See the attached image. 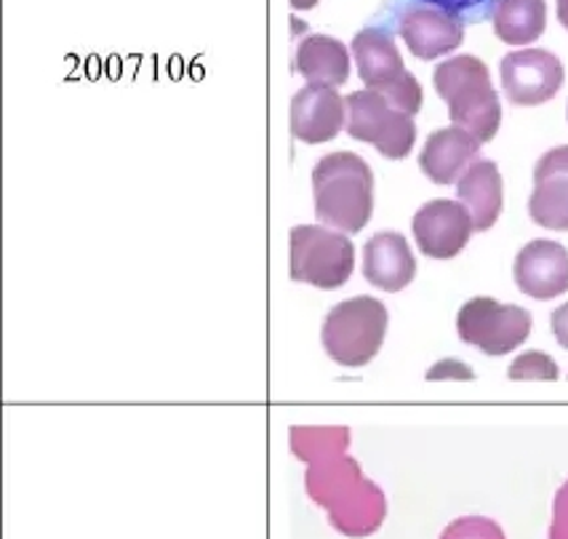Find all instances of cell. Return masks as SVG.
Wrapping results in <instances>:
<instances>
[{
    "instance_id": "obj_1",
    "label": "cell",
    "mask_w": 568,
    "mask_h": 539,
    "mask_svg": "<svg viewBox=\"0 0 568 539\" xmlns=\"http://www.w3.org/2000/svg\"><path fill=\"white\" fill-rule=\"evenodd\" d=\"M288 444L294 457L307 465L305 489L310 499L328 512V521L339 535L361 539L379 531L387 516V497L347 455L349 427L294 425L288 430Z\"/></svg>"
},
{
    "instance_id": "obj_2",
    "label": "cell",
    "mask_w": 568,
    "mask_h": 539,
    "mask_svg": "<svg viewBox=\"0 0 568 539\" xmlns=\"http://www.w3.org/2000/svg\"><path fill=\"white\" fill-rule=\"evenodd\" d=\"M315 214L323 225L361 233L374 212L372 166L355 153H328L313 169Z\"/></svg>"
},
{
    "instance_id": "obj_3",
    "label": "cell",
    "mask_w": 568,
    "mask_h": 539,
    "mask_svg": "<svg viewBox=\"0 0 568 539\" xmlns=\"http://www.w3.org/2000/svg\"><path fill=\"white\" fill-rule=\"evenodd\" d=\"M438 96L448 104V118L480 144L497 136L501 123V102L491 85V72L478 57L462 54L440 62L433 72Z\"/></svg>"
},
{
    "instance_id": "obj_4",
    "label": "cell",
    "mask_w": 568,
    "mask_h": 539,
    "mask_svg": "<svg viewBox=\"0 0 568 539\" xmlns=\"http://www.w3.org/2000/svg\"><path fill=\"white\" fill-rule=\"evenodd\" d=\"M387 334V307L374 297H353L332 307L323 321L321 342L328 358L345 369L372 364Z\"/></svg>"
},
{
    "instance_id": "obj_5",
    "label": "cell",
    "mask_w": 568,
    "mask_h": 539,
    "mask_svg": "<svg viewBox=\"0 0 568 539\" xmlns=\"http://www.w3.org/2000/svg\"><path fill=\"white\" fill-rule=\"evenodd\" d=\"M353 57L358 62L361 81L366 89L385 94L403 113L416 115L422 110V85L403 64V57L393 35L385 30L366 28L353 38Z\"/></svg>"
},
{
    "instance_id": "obj_6",
    "label": "cell",
    "mask_w": 568,
    "mask_h": 539,
    "mask_svg": "<svg viewBox=\"0 0 568 539\" xmlns=\"http://www.w3.org/2000/svg\"><path fill=\"white\" fill-rule=\"evenodd\" d=\"M355 267V246L347 235L321 225L292 230V281L318 286L323 292L345 286Z\"/></svg>"
},
{
    "instance_id": "obj_7",
    "label": "cell",
    "mask_w": 568,
    "mask_h": 539,
    "mask_svg": "<svg viewBox=\"0 0 568 539\" xmlns=\"http://www.w3.org/2000/svg\"><path fill=\"white\" fill-rule=\"evenodd\" d=\"M347 134L374 144L389 161H403L416 142L414 115L403 113L374 89L353 91L347 96Z\"/></svg>"
},
{
    "instance_id": "obj_8",
    "label": "cell",
    "mask_w": 568,
    "mask_h": 539,
    "mask_svg": "<svg viewBox=\"0 0 568 539\" xmlns=\"http://www.w3.org/2000/svg\"><path fill=\"white\" fill-rule=\"evenodd\" d=\"M531 326V313L518 305H501L491 297H473L457 315L459 339L494 358L524 345Z\"/></svg>"
},
{
    "instance_id": "obj_9",
    "label": "cell",
    "mask_w": 568,
    "mask_h": 539,
    "mask_svg": "<svg viewBox=\"0 0 568 539\" xmlns=\"http://www.w3.org/2000/svg\"><path fill=\"white\" fill-rule=\"evenodd\" d=\"M505 96L518 108H537L550 102L566 81L560 59L547 49L513 51L499 64Z\"/></svg>"
},
{
    "instance_id": "obj_10",
    "label": "cell",
    "mask_w": 568,
    "mask_h": 539,
    "mask_svg": "<svg viewBox=\"0 0 568 539\" xmlns=\"http://www.w3.org/2000/svg\"><path fill=\"white\" fill-rule=\"evenodd\" d=\"M412 233L416 246L430 260H454L475 233L473 216L462 201H430L414 214Z\"/></svg>"
},
{
    "instance_id": "obj_11",
    "label": "cell",
    "mask_w": 568,
    "mask_h": 539,
    "mask_svg": "<svg viewBox=\"0 0 568 539\" xmlns=\"http://www.w3.org/2000/svg\"><path fill=\"white\" fill-rule=\"evenodd\" d=\"M515 284L531 299H555L568 292V248L539 238L526 243L515 256Z\"/></svg>"
},
{
    "instance_id": "obj_12",
    "label": "cell",
    "mask_w": 568,
    "mask_h": 539,
    "mask_svg": "<svg viewBox=\"0 0 568 539\" xmlns=\"http://www.w3.org/2000/svg\"><path fill=\"white\" fill-rule=\"evenodd\" d=\"M347 126V100L334 85L307 83L292 96V134L300 142L321 144Z\"/></svg>"
},
{
    "instance_id": "obj_13",
    "label": "cell",
    "mask_w": 568,
    "mask_h": 539,
    "mask_svg": "<svg viewBox=\"0 0 568 539\" xmlns=\"http://www.w3.org/2000/svg\"><path fill=\"white\" fill-rule=\"evenodd\" d=\"M528 214L539 227L568 233V144L552 148L534 166Z\"/></svg>"
},
{
    "instance_id": "obj_14",
    "label": "cell",
    "mask_w": 568,
    "mask_h": 539,
    "mask_svg": "<svg viewBox=\"0 0 568 539\" xmlns=\"http://www.w3.org/2000/svg\"><path fill=\"white\" fill-rule=\"evenodd\" d=\"M400 38L416 59H433L452 54L465 41V22L435 6H414L400 17Z\"/></svg>"
},
{
    "instance_id": "obj_15",
    "label": "cell",
    "mask_w": 568,
    "mask_h": 539,
    "mask_svg": "<svg viewBox=\"0 0 568 539\" xmlns=\"http://www.w3.org/2000/svg\"><path fill=\"white\" fill-rule=\"evenodd\" d=\"M480 153V142L462 126L438 129L427 136L419 153V169L435 185H454L473 166Z\"/></svg>"
},
{
    "instance_id": "obj_16",
    "label": "cell",
    "mask_w": 568,
    "mask_h": 539,
    "mask_svg": "<svg viewBox=\"0 0 568 539\" xmlns=\"http://www.w3.org/2000/svg\"><path fill=\"white\" fill-rule=\"evenodd\" d=\"M363 275L382 292H400L414 281L416 260L400 233H376L363 246Z\"/></svg>"
},
{
    "instance_id": "obj_17",
    "label": "cell",
    "mask_w": 568,
    "mask_h": 539,
    "mask_svg": "<svg viewBox=\"0 0 568 539\" xmlns=\"http://www.w3.org/2000/svg\"><path fill=\"white\" fill-rule=\"evenodd\" d=\"M457 199L473 216L475 233H486L497 225L505 206V185L494 161H475L457 182Z\"/></svg>"
},
{
    "instance_id": "obj_18",
    "label": "cell",
    "mask_w": 568,
    "mask_h": 539,
    "mask_svg": "<svg viewBox=\"0 0 568 539\" xmlns=\"http://www.w3.org/2000/svg\"><path fill=\"white\" fill-rule=\"evenodd\" d=\"M296 70L307 83L342 85L349 78V54L345 43L332 35H307L296 49Z\"/></svg>"
},
{
    "instance_id": "obj_19",
    "label": "cell",
    "mask_w": 568,
    "mask_h": 539,
    "mask_svg": "<svg viewBox=\"0 0 568 539\" xmlns=\"http://www.w3.org/2000/svg\"><path fill=\"white\" fill-rule=\"evenodd\" d=\"M491 19L501 43L528 45L539 41L547 28V3L545 0H497Z\"/></svg>"
},
{
    "instance_id": "obj_20",
    "label": "cell",
    "mask_w": 568,
    "mask_h": 539,
    "mask_svg": "<svg viewBox=\"0 0 568 539\" xmlns=\"http://www.w3.org/2000/svg\"><path fill=\"white\" fill-rule=\"evenodd\" d=\"M558 364L541 350H528L520 353L518 358L513 360V366L507 369V377L515 379V383H524V379H541V383H555L558 379Z\"/></svg>"
},
{
    "instance_id": "obj_21",
    "label": "cell",
    "mask_w": 568,
    "mask_h": 539,
    "mask_svg": "<svg viewBox=\"0 0 568 539\" xmlns=\"http://www.w3.org/2000/svg\"><path fill=\"white\" fill-rule=\"evenodd\" d=\"M440 539H507L497 521L484 516H465L452 521L444 529Z\"/></svg>"
},
{
    "instance_id": "obj_22",
    "label": "cell",
    "mask_w": 568,
    "mask_h": 539,
    "mask_svg": "<svg viewBox=\"0 0 568 539\" xmlns=\"http://www.w3.org/2000/svg\"><path fill=\"white\" fill-rule=\"evenodd\" d=\"M550 539H568V481L555 495Z\"/></svg>"
},
{
    "instance_id": "obj_23",
    "label": "cell",
    "mask_w": 568,
    "mask_h": 539,
    "mask_svg": "<svg viewBox=\"0 0 568 539\" xmlns=\"http://www.w3.org/2000/svg\"><path fill=\"white\" fill-rule=\"evenodd\" d=\"M427 3L435 6V9H444L448 14H467V11H475L480 9V6H486L488 0H427Z\"/></svg>"
},
{
    "instance_id": "obj_24",
    "label": "cell",
    "mask_w": 568,
    "mask_h": 539,
    "mask_svg": "<svg viewBox=\"0 0 568 539\" xmlns=\"http://www.w3.org/2000/svg\"><path fill=\"white\" fill-rule=\"evenodd\" d=\"M438 377H465V379H473V372L467 369V366H462L459 360L448 358L444 364H438L435 369L427 372V379H438Z\"/></svg>"
},
{
    "instance_id": "obj_25",
    "label": "cell",
    "mask_w": 568,
    "mask_h": 539,
    "mask_svg": "<svg viewBox=\"0 0 568 539\" xmlns=\"http://www.w3.org/2000/svg\"><path fill=\"white\" fill-rule=\"evenodd\" d=\"M550 326H552L555 339H558V345L564 347V350H568V302L550 315Z\"/></svg>"
},
{
    "instance_id": "obj_26",
    "label": "cell",
    "mask_w": 568,
    "mask_h": 539,
    "mask_svg": "<svg viewBox=\"0 0 568 539\" xmlns=\"http://www.w3.org/2000/svg\"><path fill=\"white\" fill-rule=\"evenodd\" d=\"M558 19H560V24L568 30V0H558Z\"/></svg>"
},
{
    "instance_id": "obj_27",
    "label": "cell",
    "mask_w": 568,
    "mask_h": 539,
    "mask_svg": "<svg viewBox=\"0 0 568 539\" xmlns=\"http://www.w3.org/2000/svg\"><path fill=\"white\" fill-rule=\"evenodd\" d=\"M318 3V0H292V6L296 11H307V9H313V6Z\"/></svg>"
}]
</instances>
